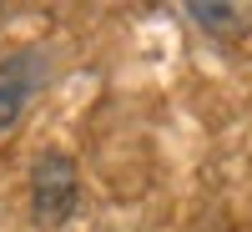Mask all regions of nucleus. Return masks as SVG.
<instances>
[{
  "label": "nucleus",
  "mask_w": 252,
  "mask_h": 232,
  "mask_svg": "<svg viewBox=\"0 0 252 232\" xmlns=\"http://www.w3.org/2000/svg\"><path fill=\"white\" fill-rule=\"evenodd\" d=\"M81 202V172L66 152H40L31 162V212L40 227H61Z\"/></svg>",
  "instance_id": "nucleus-1"
},
{
  "label": "nucleus",
  "mask_w": 252,
  "mask_h": 232,
  "mask_svg": "<svg viewBox=\"0 0 252 232\" xmlns=\"http://www.w3.org/2000/svg\"><path fill=\"white\" fill-rule=\"evenodd\" d=\"M40 76H46L40 51H10L0 61V132L20 121V111H26L31 96L40 91Z\"/></svg>",
  "instance_id": "nucleus-2"
},
{
  "label": "nucleus",
  "mask_w": 252,
  "mask_h": 232,
  "mask_svg": "<svg viewBox=\"0 0 252 232\" xmlns=\"http://www.w3.org/2000/svg\"><path fill=\"white\" fill-rule=\"evenodd\" d=\"M187 15H192L202 31H217V35H237L247 26V10L242 5H207V0H192Z\"/></svg>",
  "instance_id": "nucleus-3"
}]
</instances>
